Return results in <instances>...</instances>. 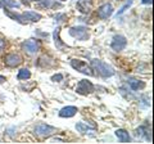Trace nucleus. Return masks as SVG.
Masks as SVG:
<instances>
[{"instance_id": "nucleus-1", "label": "nucleus", "mask_w": 154, "mask_h": 144, "mask_svg": "<svg viewBox=\"0 0 154 144\" xmlns=\"http://www.w3.org/2000/svg\"><path fill=\"white\" fill-rule=\"evenodd\" d=\"M91 67H93V71L98 72L99 76H102L103 79H108L112 77L114 75V68L112 66H109L108 63L100 61V59H91Z\"/></svg>"}, {"instance_id": "nucleus-2", "label": "nucleus", "mask_w": 154, "mask_h": 144, "mask_svg": "<svg viewBox=\"0 0 154 144\" xmlns=\"http://www.w3.org/2000/svg\"><path fill=\"white\" fill-rule=\"evenodd\" d=\"M71 66L73 67L76 71H79V72H81V74H84V75L95 76L93 68H91V67H90L88 63H85L84 61H80V59H72V61H71Z\"/></svg>"}, {"instance_id": "nucleus-3", "label": "nucleus", "mask_w": 154, "mask_h": 144, "mask_svg": "<svg viewBox=\"0 0 154 144\" xmlns=\"http://www.w3.org/2000/svg\"><path fill=\"white\" fill-rule=\"evenodd\" d=\"M55 131H57L55 127L50 126V125H46V124H38L35 126V134L40 138H49Z\"/></svg>"}, {"instance_id": "nucleus-4", "label": "nucleus", "mask_w": 154, "mask_h": 144, "mask_svg": "<svg viewBox=\"0 0 154 144\" xmlns=\"http://www.w3.org/2000/svg\"><path fill=\"white\" fill-rule=\"evenodd\" d=\"M69 35L72 37H75V39L77 40H81V41H84V40H88L89 39V31H88V28L84 27V26H77V27H72L71 30H69Z\"/></svg>"}, {"instance_id": "nucleus-5", "label": "nucleus", "mask_w": 154, "mask_h": 144, "mask_svg": "<svg viewBox=\"0 0 154 144\" xmlns=\"http://www.w3.org/2000/svg\"><path fill=\"white\" fill-rule=\"evenodd\" d=\"M22 50L27 54H36L40 50V42L35 39H28L22 42Z\"/></svg>"}, {"instance_id": "nucleus-6", "label": "nucleus", "mask_w": 154, "mask_h": 144, "mask_svg": "<svg viewBox=\"0 0 154 144\" xmlns=\"http://www.w3.org/2000/svg\"><path fill=\"white\" fill-rule=\"evenodd\" d=\"M76 92L81 95H88L94 92V85L89 80H81L76 86Z\"/></svg>"}, {"instance_id": "nucleus-7", "label": "nucleus", "mask_w": 154, "mask_h": 144, "mask_svg": "<svg viewBox=\"0 0 154 144\" xmlns=\"http://www.w3.org/2000/svg\"><path fill=\"white\" fill-rule=\"evenodd\" d=\"M126 45H127L126 37L122 36V35H117V36L113 37L112 44H110V48H112L114 52H121V50H123L125 48H126Z\"/></svg>"}, {"instance_id": "nucleus-8", "label": "nucleus", "mask_w": 154, "mask_h": 144, "mask_svg": "<svg viewBox=\"0 0 154 144\" xmlns=\"http://www.w3.org/2000/svg\"><path fill=\"white\" fill-rule=\"evenodd\" d=\"M4 61H5V64L8 67H18L23 62L22 57L19 54H17V53H11V54L5 55Z\"/></svg>"}, {"instance_id": "nucleus-9", "label": "nucleus", "mask_w": 154, "mask_h": 144, "mask_svg": "<svg viewBox=\"0 0 154 144\" xmlns=\"http://www.w3.org/2000/svg\"><path fill=\"white\" fill-rule=\"evenodd\" d=\"M113 14V7L110 3H105L98 9V17L100 20H108Z\"/></svg>"}, {"instance_id": "nucleus-10", "label": "nucleus", "mask_w": 154, "mask_h": 144, "mask_svg": "<svg viewBox=\"0 0 154 144\" xmlns=\"http://www.w3.org/2000/svg\"><path fill=\"white\" fill-rule=\"evenodd\" d=\"M91 8H93V0H79V3H77L79 12L84 14H88L91 11Z\"/></svg>"}, {"instance_id": "nucleus-11", "label": "nucleus", "mask_w": 154, "mask_h": 144, "mask_svg": "<svg viewBox=\"0 0 154 144\" xmlns=\"http://www.w3.org/2000/svg\"><path fill=\"white\" fill-rule=\"evenodd\" d=\"M21 17H22V20L25 21L26 23H27V21H31V22H38V21L41 20V14H40V13L31 12V11L22 13V14H21Z\"/></svg>"}, {"instance_id": "nucleus-12", "label": "nucleus", "mask_w": 154, "mask_h": 144, "mask_svg": "<svg viewBox=\"0 0 154 144\" xmlns=\"http://www.w3.org/2000/svg\"><path fill=\"white\" fill-rule=\"evenodd\" d=\"M77 113V108L75 107V105H67V107L62 108L59 111V117H73L75 114Z\"/></svg>"}, {"instance_id": "nucleus-13", "label": "nucleus", "mask_w": 154, "mask_h": 144, "mask_svg": "<svg viewBox=\"0 0 154 144\" xmlns=\"http://www.w3.org/2000/svg\"><path fill=\"white\" fill-rule=\"evenodd\" d=\"M128 86L130 89L134 90V92H137V90H141L145 88V83L141 80H135V79H130L128 80Z\"/></svg>"}, {"instance_id": "nucleus-14", "label": "nucleus", "mask_w": 154, "mask_h": 144, "mask_svg": "<svg viewBox=\"0 0 154 144\" xmlns=\"http://www.w3.org/2000/svg\"><path fill=\"white\" fill-rule=\"evenodd\" d=\"M59 33H60V28L58 27V28H55L54 33H53V36H54V42H55V46H57L58 50H64L67 48V45L64 44V42H62L60 37H59Z\"/></svg>"}, {"instance_id": "nucleus-15", "label": "nucleus", "mask_w": 154, "mask_h": 144, "mask_svg": "<svg viewBox=\"0 0 154 144\" xmlns=\"http://www.w3.org/2000/svg\"><path fill=\"white\" fill-rule=\"evenodd\" d=\"M116 136L118 138V140L121 142V143H128L130 142V134L126 131V130H123V129H118L117 131H116Z\"/></svg>"}, {"instance_id": "nucleus-16", "label": "nucleus", "mask_w": 154, "mask_h": 144, "mask_svg": "<svg viewBox=\"0 0 154 144\" xmlns=\"http://www.w3.org/2000/svg\"><path fill=\"white\" fill-rule=\"evenodd\" d=\"M136 135L137 136H144L146 139V140H149V142H152V135H150V130H148L146 127H144V126H141V127H139L137 130H136Z\"/></svg>"}, {"instance_id": "nucleus-17", "label": "nucleus", "mask_w": 154, "mask_h": 144, "mask_svg": "<svg viewBox=\"0 0 154 144\" xmlns=\"http://www.w3.org/2000/svg\"><path fill=\"white\" fill-rule=\"evenodd\" d=\"M30 77H31V72L28 68H22L18 71V75H17L18 80H28Z\"/></svg>"}, {"instance_id": "nucleus-18", "label": "nucleus", "mask_w": 154, "mask_h": 144, "mask_svg": "<svg viewBox=\"0 0 154 144\" xmlns=\"http://www.w3.org/2000/svg\"><path fill=\"white\" fill-rule=\"evenodd\" d=\"M76 129H77V131H80V133H82V134H86V133L90 130V127L88 126V125H85L82 122L76 124Z\"/></svg>"}, {"instance_id": "nucleus-19", "label": "nucleus", "mask_w": 154, "mask_h": 144, "mask_svg": "<svg viewBox=\"0 0 154 144\" xmlns=\"http://www.w3.org/2000/svg\"><path fill=\"white\" fill-rule=\"evenodd\" d=\"M2 2L9 8H18L19 7V3H17L16 0H2Z\"/></svg>"}, {"instance_id": "nucleus-20", "label": "nucleus", "mask_w": 154, "mask_h": 144, "mask_svg": "<svg viewBox=\"0 0 154 144\" xmlns=\"http://www.w3.org/2000/svg\"><path fill=\"white\" fill-rule=\"evenodd\" d=\"M67 20V14L64 13H59L55 16V22H64Z\"/></svg>"}, {"instance_id": "nucleus-21", "label": "nucleus", "mask_w": 154, "mask_h": 144, "mask_svg": "<svg viewBox=\"0 0 154 144\" xmlns=\"http://www.w3.org/2000/svg\"><path fill=\"white\" fill-rule=\"evenodd\" d=\"M51 80L53 81H62V80H63V75H62V74H57V75L53 76Z\"/></svg>"}, {"instance_id": "nucleus-22", "label": "nucleus", "mask_w": 154, "mask_h": 144, "mask_svg": "<svg viewBox=\"0 0 154 144\" xmlns=\"http://www.w3.org/2000/svg\"><path fill=\"white\" fill-rule=\"evenodd\" d=\"M5 45H7V42H5V40L0 39V52H2V50H4V48H5Z\"/></svg>"}, {"instance_id": "nucleus-23", "label": "nucleus", "mask_w": 154, "mask_h": 144, "mask_svg": "<svg viewBox=\"0 0 154 144\" xmlns=\"http://www.w3.org/2000/svg\"><path fill=\"white\" fill-rule=\"evenodd\" d=\"M143 4H152V0H141Z\"/></svg>"}, {"instance_id": "nucleus-24", "label": "nucleus", "mask_w": 154, "mask_h": 144, "mask_svg": "<svg viewBox=\"0 0 154 144\" xmlns=\"http://www.w3.org/2000/svg\"><path fill=\"white\" fill-rule=\"evenodd\" d=\"M4 81H5V77H4V76H0V84L4 83Z\"/></svg>"}, {"instance_id": "nucleus-25", "label": "nucleus", "mask_w": 154, "mask_h": 144, "mask_svg": "<svg viewBox=\"0 0 154 144\" xmlns=\"http://www.w3.org/2000/svg\"><path fill=\"white\" fill-rule=\"evenodd\" d=\"M0 8H3V4H2V2H0Z\"/></svg>"}, {"instance_id": "nucleus-26", "label": "nucleus", "mask_w": 154, "mask_h": 144, "mask_svg": "<svg viewBox=\"0 0 154 144\" xmlns=\"http://www.w3.org/2000/svg\"><path fill=\"white\" fill-rule=\"evenodd\" d=\"M35 2H40V0H35Z\"/></svg>"}, {"instance_id": "nucleus-27", "label": "nucleus", "mask_w": 154, "mask_h": 144, "mask_svg": "<svg viewBox=\"0 0 154 144\" xmlns=\"http://www.w3.org/2000/svg\"><path fill=\"white\" fill-rule=\"evenodd\" d=\"M62 2H66V0H62Z\"/></svg>"}]
</instances>
